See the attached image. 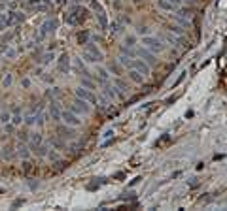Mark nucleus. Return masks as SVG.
<instances>
[{
    "mask_svg": "<svg viewBox=\"0 0 227 211\" xmlns=\"http://www.w3.org/2000/svg\"><path fill=\"white\" fill-rule=\"evenodd\" d=\"M183 77H186V72H183V74H182V75H180V77H178V81H176V83H174V85H172V89H174V87H178V85H180V83H182V79H183Z\"/></svg>",
    "mask_w": 227,
    "mask_h": 211,
    "instance_id": "11",
    "label": "nucleus"
},
{
    "mask_svg": "<svg viewBox=\"0 0 227 211\" xmlns=\"http://www.w3.org/2000/svg\"><path fill=\"white\" fill-rule=\"evenodd\" d=\"M140 55H142V57H144L149 64H155V59H153V55H151V53H148V51H144V49H142V51H140Z\"/></svg>",
    "mask_w": 227,
    "mask_h": 211,
    "instance_id": "6",
    "label": "nucleus"
},
{
    "mask_svg": "<svg viewBox=\"0 0 227 211\" xmlns=\"http://www.w3.org/2000/svg\"><path fill=\"white\" fill-rule=\"evenodd\" d=\"M129 77H131L134 83H142L144 81V75H140L138 70H131V72H129Z\"/></svg>",
    "mask_w": 227,
    "mask_h": 211,
    "instance_id": "4",
    "label": "nucleus"
},
{
    "mask_svg": "<svg viewBox=\"0 0 227 211\" xmlns=\"http://www.w3.org/2000/svg\"><path fill=\"white\" fill-rule=\"evenodd\" d=\"M133 66H134V70H138L140 74H144V75H148L149 74V66L146 64V62H142V60H133Z\"/></svg>",
    "mask_w": 227,
    "mask_h": 211,
    "instance_id": "2",
    "label": "nucleus"
},
{
    "mask_svg": "<svg viewBox=\"0 0 227 211\" xmlns=\"http://www.w3.org/2000/svg\"><path fill=\"white\" fill-rule=\"evenodd\" d=\"M80 96H83L85 100H91V102H95V96L89 94V93H85V91H80Z\"/></svg>",
    "mask_w": 227,
    "mask_h": 211,
    "instance_id": "8",
    "label": "nucleus"
},
{
    "mask_svg": "<svg viewBox=\"0 0 227 211\" xmlns=\"http://www.w3.org/2000/svg\"><path fill=\"white\" fill-rule=\"evenodd\" d=\"M142 43H144V47L153 49V51H163V49H165L163 42H161L159 38H153V36H146V38L142 40Z\"/></svg>",
    "mask_w": 227,
    "mask_h": 211,
    "instance_id": "1",
    "label": "nucleus"
},
{
    "mask_svg": "<svg viewBox=\"0 0 227 211\" xmlns=\"http://www.w3.org/2000/svg\"><path fill=\"white\" fill-rule=\"evenodd\" d=\"M159 8L161 9H167V12H174V6H172L170 2H168V0H159Z\"/></svg>",
    "mask_w": 227,
    "mask_h": 211,
    "instance_id": "5",
    "label": "nucleus"
},
{
    "mask_svg": "<svg viewBox=\"0 0 227 211\" xmlns=\"http://www.w3.org/2000/svg\"><path fill=\"white\" fill-rule=\"evenodd\" d=\"M168 2H170V4H172V6H174V8H176V9H178V8H180V6H182V0H168Z\"/></svg>",
    "mask_w": 227,
    "mask_h": 211,
    "instance_id": "9",
    "label": "nucleus"
},
{
    "mask_svg": "<svg viewBox=\"0 0 227 211\" xmlns=\"http://www.w3.org/2000/svg\"><path fill=\"white\" fill-rule=\"evenodd\" d=\"M127 43L129 45H134V36H127Z\"/></svg>",
    "mask_w": 227,
    "mask_h": 211,
    "instance_id": "13",
    "label": "nucleus"
},
{
    "mask_svg": "<svg viewBox=\"0 0 227 211\" xmlns=\"http://www.w3.org/2000/svg\"><path fill=\"white\" fill-rule=\"evenodd\" d=\"M110 68H112V72H115V74H119V66H117V64H112V66H110Z\"/></svg>",
    "mask_w": 227,
    "mask_h": 211,
    "instance_id": "15",
    "label": "nucleus"
},
{
    "mask_svg": "<svg viewBox=\"0 0 227 211\" xmlns=\"http://www.w3.org/2000/svg\"><path fill=\"white\" fill-rule=\"evenodd\" d=\"M176 100H178V96H170V98H167V102H165V104H167V106H170V104H174Z\"/></svg>",
    "mask_w": 227,
    "mask_h": 211,
    "instance_id": "10",
    "label": "nucleus"
},
{
    "mask_svg": "<svg viewBox=\"0 0 227 211\" xmlns=\"http://www.w3.org/2000/svg\"><path fill=\"white\" fill-rule=\"evenodd\" d=\"M123 177H125V173H123V172H119V173L115 175V179H123Z\"/></svg>",
    "mask_w": 227,
    "mask_h": 211,
    "instance_id": "16",
    "label": "nucleus"
},
{
    "mask_svg": "<svg viewBox=\"0 0 227 211\" xmlns=\"http://www.w3.org/2000/svg\"><path fill=\"white\" fill-rule=\"evenodd\" d=\"M170 141H172V138H170V134H163V136H161V140H157V141H155V145H157L159 149H163V147H167V145H170Z\"/></svg>",
    "mask_w": 227,
    "mask_h": 211,
    "instance_id": "3",
    "label": "nucleus"
},
{
    "mask_svg": "<svg viewBox=\"0 0 227 211\" xmlns=\"http://www.w3.org/2000/svg\"><path fill=\"white\" fill-rule=\"evenodd\" d=\"M78 38H80V43H85V40H87V32H83V34H80Z\"/></svg>",
    "mask_w": 227,
    "mask_h": 211,
    "instance_id": "12",
    "label": "nucleus"
},
{
    "mask_svg": "<svg viewBox=\"0 0 227 211\" xmlns=\"http://www.w3.org/2000/svg\"><path fill=\"white\" fill-rule=\"evenodd\" d=\"M170 30H172V32H176V34H182V32H183V30H182L180 27H172Z\"/></svg>",
    "mask_w": 227,
    "mask_h": 211,
    "instance_id": "14",
    "label": "nucleus"
},
{
    "mask_svg": "<svg viewBox=\"0 0 227 211\" xmlns=\"http://www.w3.org/2000/svg\"><path fill=\"white\" fill-rule=\"evenodd\" d=\"M64 119H66V121H68V123H72V125H78V123H80V121H78V119H76L74 115H68V113H64Z\"/></svg>",
    "mask_w": 227,
    "mask_h": 211,
    "instance_id": "7",
    "label": "nucleus"
}]
</instances>
